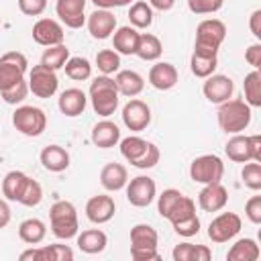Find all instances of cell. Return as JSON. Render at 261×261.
Instances as JSON below:
<instances>
[{
    "label": "cell",
    "instance_id": "1",
    "mask_svg": "<svg viewBox=\"0 0 261 261\" xmlns=\"http://www.w3.org/2000/svg\"><path fill=\"white\" fill-rule=\"evenodd\" d=\"M88 98L92 102V108L98 116H110L114 114V110L118 108V88L114 84V77L110 75H98L90 82V90H88Z\"/></svg>",
    "mask_w": 261,
    "mask_h": 261
},
{
    "label": "cell",
    "instance_id": "2",
    "mask_svg": "<svg viewBox=\"0 0 261 261\" xmlns=\"http://www.w3.org/2000/svg\"><path fill=\"white\" fill-rule=\"evenodd\" d=\"M216 120L220 130L226 135L243 133L251 124V106L241 98H228L226 102L218 104Z\"/></svg>",
    "mask_w": 261,
    "mask_h": 261
},
{
    "label": "cell",
    "instance_id": "3",
    "mask_svg": "<svg viewBox=\"0 0 261 261\" xmlns=\"http://www.w3.org/2000/svg\"><path fill=\"white\" fill-rule=\"evenodd\" d=\"M226 39V24L220 18H206L200 20L196 27V41L194 53L202 55H218L220 45Z\"/></svg>",
    "mask_w": 261,
    "mask_h": 261
},
{
    "label": "cell",
    "instance_id": "4",
    "mask_svg": "<svg viewBox=\"0 0 261 261\" xmlns=\"http://www.w3.org/2000/svg\"><path fill=\"white\" fill-rule=\"evenodd\" d=\"M49 224H51V232L61 239H73L77 237L80 230V222H77V210L71 202L67 200H59L49 208Z\"/></svg>",
    "mask_w": 261,
    "mask_h": 261
},
{
    "label": "cell",
    "instance_id": "5",
    "mask_svg": "<svg viewBox=\"0 0 261 261\" xmlns=\"http://www.w3.org/2000/svg\"><path fill=\"white\" fill-rule=\"evenodd\" d=\"M159 234L151 224H135L130 228V257L135 261H159Z\"/></svg>",
    "mask_w": 261,
    "mask_h": 261
},
{
    "label": "cell",
    "instance_id": "6",
    "mask_svg": "<svg viewBox=\"0 0 261 261\" xmlns=\"http://www.w3.org/2000/svg\"><path fill=\"white\" fill-rule=\"evenodd\" d=\"M12 124L24 137H39L47 128V114L39 106H18L12 114Z\"/></svg>",
    "mask_w": 261,
    "mask_h": 261
},
{
    "label": "cell",
    "instance_id": "7",
    "mask_svg": "<svg viewBox=\"0 0 261 261\" xmlns=\"http://www.w3.org/2000/svg\"><path fill=\"white\" fill-rule=\"evenodd\" d=\"M224 175V163L218 155L214 153H206V155H200L196 157L192 163H190V177L196 181V184H216L220 181Z\"/></svg>",
    "mask_w": 261,
    "mask_h": 261
},
{
    "label": "cell",
    "instance_id": "8",
    "mask_svg": "<svg viewBox=\"0 0 261 261\" xmlns=\"http://www.w3.org/2000/svg\"><path fill=\"white\" fill-rule=\"evenodd\" d=\"M29 69V61L20 51H6L0 57V92L12 88L14 84L24 80Z\"/></svg>",
    "mask_w": 261,
    "mask_h": 261
},
{
    "label": "cell",
    "instance_id": "9",
    "mask_svg": "<svg viewBox=\"0 0 261 261\" xmlns=\"http://www.w3.org/2000/svg\"><path fill=\"white\" fill-rule=\"evenodd\" d=\"M243 220L239 214L234 212H220L216 218L210 220L208 224V239L212 243H228L230 239H234L241 232Z\"/></svg>",
    "mask_w": 261,
    "mask_h": 261
},
{
    "label": "cell",
    "instance_id": "10",
    "mask_svg": "<svg viewBox=\"0 0 261 261\" xmlns=\"http://www.w3.org/2000/svg\"><path fill=\"white\" fill-rule=\"evenodd\" d=\"M29 92H33L37 98H51L55 96L57 88H59V80H57V71L45 67L43 63L33 65V69L29 71Z\"/></svg>",
    "mask_w": 261,
    "mask_h": 261
},
{
    "label": "cell",
    "instance_id": "11",
    "mask_svg": "<svg viewBox=\"0 0 261 261\" xmlns=\"http://www.w3.org/2000/svg\"><path fill=\"white\" fill-rule=\"evenodd\" d=\"M124 188H126V200L137 208H145L157 198V184L149 175H137L130 181H126Z\"/></svg>",
    "mask_w": 261,
    "mask_h": 261
},
{
    "label": "cell",
    "instance_id": "12",
    "mask_svg": "<svg viewBox=\"0 0 261 261\" xmlns=\"http://www.w3.org/2000/svg\"><path fill=\"white\" fill-rule=\"evenodd\" d=\"M122 122L133 133L145 130L151 124V108H149V104L139 100V98H130L122 106Z\"/></svg>",
    "mask_w": 261,
    "mask_h": 261
},
{
    "label": "cell",
    "instance_id": "13",
    "mask_svg": "<svg viewBox=\"0 0 261 261\" xmlns=\"http://www.w3.org/2000/svg\"><path fill=\"white\" fill-rule=\"evenodd\" d=\"M33 41L37 45H43V47H53V45H59L63 43L65 39V33H63V27L59 20L55 18H39L35 24H33Z\"/></svg>",
    "mask_w": 261,
    "mask_h": 261
},
{
    "label": "cell",
    "instance_id": "14",
    "mask_svg": "<svg viewBox=\"0 0 261 261\" xmlns=\"http://www.w3.org/2000/svg\"><path fill=\"white\" fill-rule=\"evenodd\" d=\"M202 92H204V98L212 104H222L226 102L228 98H232V92H234V84L228 75H222V73H212L204 80V86H202Z\"/></svg>",
    "mask_w": 261,
    "mask_h": 261
},
{
    "label": "cell",
    "instance_id": "15",
    "mask_svg": "<svg viewBox=\"0 0 261 261\" xmlns=\"http://www.w3.org/2000/svg\"><path fill=\"white\" fill-rule=\"evenodd\" d=\"M86 2L88 0H55V12L65 27L82 29L86 24Z\"/></svg>",
    "mask_w": 261,
    "mask_h": 261
},
{
    "label": "cell",
    "instance_id": "16",
    "mask_svg": "<svg viewBox=\"0 0 261 261\" xmlns=\"http://www.w3.org/2000/svg\"><path fill=\"white\" fill-rule=\"evenodd\" d=\"M88 31L92 35V39L104 41L108 37H112V33L116 31V16L106 10V8H96L90 16H88Z\"/></svg>",
    "mask_w": 261,
    "mask_h": 261
},
{
    "label": "cell",
    "instance_id": "17",
    "mask_svg": "<svg viewBox=\"0 0 261 261\" xmlns=\"http://www.w3.org/2000/svg\"><path fill=\"white\" fill-rule=\"evenodd\" d=\"M228 202V190L216 181V184H206L200 194H198V206L204 212H220Z\"/></svg>",
    "mask_w": 261,
    "mask_h": 261
},
{
    "label": "cell",
    "instance_id": "18",
    "mask_svg": "<svg viewBox=\"0 0 261 261\" xmlns=\"http://www.w3.org/2000/svg\"><path fill=\"white\" fill-rule=\"evenodd\" d=\"M116 212V204L110 196L106 194H98V196H92L88 202H86V216L90 222L94 224H104L108 220H112Z\"/></svg>",
    "mask_w": 261,
    "mask_h": 261
},
{
    "label": "cell",
    "instance_id": "19",
    "mask_svg": "<svg viewBox=\"0 0 261 261\" xmlns=\"http://www.w3.org/2000/svg\"><path fill=\"white\" fill-rule=\"evenodd\" d=\"M177 77H179V75H177L175 65H173V63H167V61H157L155 65H151L149 75H147L149 84H151L155 90H159V92H167V90L175 88Z\"/></svg>",
    "mask_w": 261,
    "mask_h": 261
},
{
    "label": "cell",
    "instance_id": "20",
    "mask_svg": "<svg viewBox=\"0 0 261 261\" xmlns=\"http://www.w3.org/2000/svg\"><path fill=\"white\" fill-rule=\"evenodd\" d=\"M86 106H88V96H86V92L80 90V88H67V90H63V92L59 94V98H57V108H59V112H61L63 116H69V118L80 116V114L86 110Z\"/></svg>",
    "mask_w": 261,
    "mask_h": 261
},
{
    "label": "cell",
    "instance_id": "21",
    "mask_svg": "<svg viewBox=\"0 0 261 261\" xmlns=\"http://www.w3.org/2000/svg\"><path fill=\"white\" fill-rule=\"evenodd\" d=\"M224 153L230 161L234 163H247V161H255V153H253V141L251 135H232L226 145H224Z\"/></svg>",
    "mask_w": 261,
    "mask_h": 261
},
{
    "label": "cell",
    "instance_id": "22",
    "mask_svg": "<svg viewBox=\"0 0 261 261\" xmlns=\"http://www.w3.org/2000/svg\"><path fill=\"white\" fill-rule=\"evenodd\" d=\"M139 29L126 24V27H118L114 33H112V49L118 53V55H135L137 53V47H139Z\"/></svg>",
    "mask_w": 261,
    "mask_h": 261
},
{
    "label": "cell",
    "instance_id": "23",
    "mask_svg": "<svg viewBox=\"0 0 261 261\" xmlns=\"http://www.w3.org/2000/svg\"><path fill=\"white\" fill-rule=\"evenodd\" d=\"M90 139H92V143L98 149H110V147H116L118 145V141H120V128L112 120L104 118V120H100V122L94 124Z\"/></svg>",
    "mask_w": 261,
    "mask_h": 261
},
{
    "label": "cell",
    "instance_id": "24",
    "mask_svg": "<svg viewBox=\"0 0 261 261\" xmlns=\"http://www.w3.org/2000/svg\"><path fill=\"white\" fill-rule=\"evenodd\" d=\"M39 159H41V165L51 173H61V171H65L69 167V153L61 145L43 147Z\"/></svg>",
    "mask_w": 261,
    "mask_h": 261
},
{
    "label": "cell",
    "instance_id": "25",
    "mask_svg": "<svg viewBox=\"0 0 261 261\" xmlns=\"http://www.w3.org/2000/svg\"><path fill=\"white\" fill-rule=\"evenodd\" d=\"M114 84L118 88V94L126 96V98L139 96L143 92V88H145L143 75L139 71H135V69H118L116 77H114Z\"/></svg>",
    "mask_w": 261,
    "mask_h": 261
},
{
    "label": "cell",
    "instance_id": "26",
    "mask_svg": "<svg viewBox=\"0 0 261 261\" xmlns=\"http://www.w3.org/2000/svg\"><path fill=\"white\" fill-rule=\"evenodd\" d=\"M126 181H128V171H126V167L122 163H116V161L106 163L102 167V171H100V184L108 192L122 190L126 186Z\"/></svg>",
    "mask_w": 261,
    "mask_h": 261
},
{
    "label": "cell",
    "instance_id": "27",
    "mask_svg": "<svg viewBox=\"0 0 261 261\" xmlns=\"http://www.w3.org/2000/svg\"><path fill=\"white\" fill-rule=\"evenodd\" d=\"M106 245H108V237L100 228H88V230H82L77 234V247L82 253L98 255L106 249Z\"/></svg>",
    "mask_w": 261,
    "mask_h": 261
},
{
    "label": "cell",
    "instance_id": "28",
    "mask_svg": "<svg viewBox=\"0 0 261 261\" xmlns=\"http://www.w3.org/2000/svg\"><path fill=\"white\" fill-rule=\"evenodd\" d=\"M29 181V175L24 171H18V169H12L4 175L2 179V194L6 200L10 202H18L22 192H24V186Z\"/></svg>",
    "mask_w": 261,
    "mask_h": 261
},
{
    "label": "cell",
    "instance_id": "29",
    "mask_svg": "<svg viewBox=\"0 0 261 261\" xmlns=\"http://www.w3.org/2000/svg\"><path fill=\"white\" fill-rule=\"evenodd\" d=\"M261 257V249L255 239H239L226 253L228 261H257Z\"/></svg>",
    "mask_w": 261,
    "mask_h": 261
},
{
    "label": "cell",
    "instance_id": "30",
    "mask_svg": "<svg viewBox=\"0 0 261 261\" xmlns=\"http://www.w3.org/2000/svg\"><path fill=\"white\" fill-rule=\"evenodd\" d=\"M45 234H47V224L43 220H39V218H27V220H22L18 224V237L27 245L43 243Z\"/></svg>",
    "mask_w": 261,
    "mask_h": 261
},
{
    "label": "cell",
    "instance_id": "31",
    "mask_svg": "<svg viewBox=\"0 0 261 261\" xmlns=\"http://www.w3.org/2000/svg\"><path fill=\"white\" fill-rule=\"evenodd\" d=\"M149 143H151V141H145L143 137H137V135L124 137V139L118 141V145H120V155H122L130 165H135V163L145 155Z\"/></svg>",
    "mask_w": 261,
    "mask_h": 261
},
{
    "label": "cell",
    "instance_id": "32",
    "mask_svg": "<svg viewBox=\"0 0 261 261\" xmlns=\"http://www.w3.org/2000/svg\"><path fill=\"white\" fill-rule=\"evenodd\" d=\"M163 53V45L159 41V37L151 35V33H141L139 37V47H137V57H141L143 61H157Z\"/></svg>",
    "mask_w": 261,
    "mask_h": 261
},
{
    "label": "cell",
    "instance_id": "33",
    "mask_svg": "<svg viewBox=\"0 0 261 261\" xmlns=\"http://www.w3.org/2000/svg\"><path fill=\"white\" fill-rule=\"evenodd\" d=\"M128 20L135 29H149L153 24V8L149 6V2L135 0L128 8Z\"/></svg>",
    "mask_w": 261,
    "mask_h": 261
},
{
    "label": "cell",
    "instance_id": "34",
    "mask_svg": "<svg viewBox=\"0 0 261 261\" xmlns=\"http://www.w3.org/2000/svg\"><path fill=\"white\" fill-rule=\"evenodd\" d=\"M218 67V55H202V53H192L190 57V69L196 77L206 80L212 75Z\"/></svg>",
    "mask_w": 261,
    "mask_h": 261
},
{
    "label": "cell",
    "instance_id": "35",
    "mask_svg": "<svg viewBox=\"0 0 261 261\" xmlns=\"http://www.w3.org/2000/svg\"><path fill=\"white\" fill-rule=\"evenodd\" d=\"M243 90H245V102L251 108H259L261 106V73H259V69H253L251 73L245 75Z\"/></svg>",
    "mask_w": 261,
    "mask_h": 261
},
{
    "label": "cell",
    "instance_id": "36",
    "mask_svg": "<svg viewBox=\"0 0 261 261\" xmlns=\"http://www.w3.org/2000/svg\"><path fill=\"white\" fill-rule=\"evenodd\" d=\"M63 69H65V75L73 82H86L92 77V63L86 57H69Z\"/></svg>",
    "mask_w": 261,
    "mask_h": 261
},
{
    "label": "cell",
    "instance_id": "37",
    "mask_svg": "<svg viewBox=\"0 0 261 261\" xmlns=\"http://www.w3.org/2000/svg\"><path fill=\"white\" fill-rule=\"evenodd\" d=\"M67 59H69V49H67L63 43H59V45L47 47V49L43 51L41 63H43L45 67H49V69L57 71V69H63V65H65V61H67Z\"/></svg>",
    "mask_w": 261,
    "mask_h": 261
},
{
    "label": "cell",
    "instance_id": "38",
    "mask_svg": "<svg viewBox=\"0 0 261 261\" xmlns=\"http://www.w3.org/2000/svg\"><path fill=\"white\" fill-rule=\"evenodd\" d=\"M96 67L102 75H110L116 73L120 69V55L114 49H102L96 55Z\"/></svg>",
    "mask_w": 261,
    "mask_h": 261
},
{
    "label": "cell",
    "instance_id": "39",
    "mask_svg": "<svg viewBox=\"0 0 261 261\" xmlns=\"http://www.w3.org/2000/svg\"><path fill=\"white\" fill-rule=\"evenodd\" d=\"M181 196H184V194H181L179 190H175V188H167V190H163V192L157 196V212H159V216L167 218L169 212L173 210V206L179 202Z\"/></svg>",
    "mask_w": 261,
    "mask_h": 261
},
{
    "label": "cell",
    "instance_id": "40",
    "mask_svg": "<svg viewBox=\"0 0 261 261\" xmlns=\"http://www.w3.org/2000/svg\"><path fill=\"white\" fill-rule=\"evenodd\" d=\"M241 177H243V184H245L249 190H253V192L261 190V163H257V161H247V163L243 165V169H241Z\"/></svg>",
    "mask_w": 261,
    "mask_h": 261
},
{
    "label": "cell",
    "instance_id": "41",
    "mask_svg": "<svg viewBox=\"0 0 261 261\" xmlns=\"http://www.w3.org/2000/svg\"><path fill=\"white\" fill-rule=\"evenodd\" d=\"M41 200H43V188H41V184H39L37 179L29 177V181H27V186H24V192H22L18 204L29 206V208H35V206L41 204Z\"/></svg>",
    "mask_w": 261,
    "mask_h": 261
},
{
    "label": "cell",
    "instance_id": "42",
    "mask_svg": "<svg viewBox=\"0 0 261 261\" xmlns=\"http://www.w3.org/2000/svg\"><path fill=\"white\" fill-rule=\"evenodd\" d=\"M73 259V251L67 245H47L41 247V261H71Z\"/></svg>",
    "mask_w": 261,
    "mask_h": 261
},
{
    "label": "cell",
    "instance_id": "43",
    "mask_svg": "<svg viewBox=\"0 0 261 261\" xmlns=\"http://www.w3.org/2000/svg\"><path fill=\"white\" fill-rule=\"evenodd\" d=\"M192 214H196V202H194L192 198H188V196H181L179 202H177V204L173 206V210L169 212L167 220L173 224V222L184 220V218H188V216H192Z\"/></svg>",
    "mask_w": 261,
    "mask_h": 261
},
{
    "label": "cell",
    "instance_id": "44",
    "mask_svg": "<svg viewBox=\"0 0 261 261\" xmlns=\"http://www.w3.org/2000/svg\"><path fill=\"white\" fill-rule=\"evenodd\" d=\"M0 94H2V100H4L6 104H20V102H24V98L29 96V84H27V80H22V82L14 84L12 88L2 90Z\"/></svg>",
    "mask_w": 261,
    "mask_h": 261
},
{
    "label": "cell",
    "instance_id": "45",
    "mask_svg": "<svg viewBox=\"0 0 261 261\" xmlns=\"http://www.w3.org/2000/svg\"><path fill=\"white\" fill-rule=\"evenodd\" d=\"M171 226H173V230H175L179 237L190 239V237H194V234L200 232V218H198V214H192V216H188V218H184V220L173 222Z\"/></svg>",
    "mask_w": 261,
    "mask_h": 261
},
{
    "label": "cell",
    "instance_id": "46",
    "mask_svg": "<svg viewBox=\"0 0 261 261\" xmlns=\"http://www.w3.org/2000/svg\"><path fill=\"white\" fill-rule=\"evenodd\" d=\"M224 0H188V8L194 14H214L222 8Z\"/></svg>",
    "mask_w": 261,
    "mask_h": 261
},
{
    "label": "cell",
    "instance_id": "47",
    "mask_svg": "<svg viewBox=\"0 0 261 261\" xmlns=\"http://www.w3.org/2000/svg\"><path fill=\"white\" fill-rule=\"evenodd\" d=\"M159 157H161L159 147H157L155 143H149L145 155L135 163V167H139V169H151V167H155V165L159 163Z\"/></svg>",
    "mask_w": 261,
    "mask_h": 261
},
{
    "label": "cell",
    "instance_id": "48",
    "mask_svg": "<svg viewBox=\"0 0 261 261\" xmlns=\"http://www.w3.org/2000/svg\"><path fill=\"white\" fill-rule=\"evenodd\" d=\"M18 10L27 16H41L47 8V0H16Z\"/></svg>",
    "mask_w": 261,
    "mask_h": 261
},
{
    "label": "cell",
    "instance_id": "49",
    "mask_svg": "<svg viewBox=\"0 0 261 261\" xmlns=\"http://www.w3.org/2000/svg\"><path fill=\"white\" fill-rule=\"evenodd\" d=\"M173 261H196V245L192 243H179L171 251Z\"/></svg>",
    "mask_w": 261,
    "mask_h": 261
},
{
    "label": "cell",
    "instance_id": "50",
    "mask_svg": "<svg viewBox=\"0 0 261 261\" xmlns=\"http://www.w3.org/2000/svg\"><path fill=\"white\" fill-rule=\"evenodd\" d=\"M245 216L253 224H261V196H251L245 204Z\"/></svg>",
    "mask_w": 261,
    "mask_h": 261
},
{
    "label": "cell",
    "instance_id": "51",
    "mask_svg": "<svg viewBox=\"0 0 261 261\" xmlns=\"http://www.w3.org/2000/svg\"><path fill=\"white\" fill-rule=\"evenodd\" d=\"M245 61H247L253 69H259V67H261V43H253V45L245 51Z\"/></svg>",
    "mask_w": 261,
    "mask_h": 261
},
{
    "label": "cell",
    "instance_id": "52",
    "mask_svg": "<svg viewBox=\"0 0 261 261\" xmlns=\"http://www.w3.org/2000/svg\"><path fill=\"white\" fill-rule=\"evenodd\" d=\"M249 29L253 33L255 39H261V10H253L251 16H249Z\"/></svg>",
    "mask_w": 261,
    "mask_h": 261
},
{
    "label": "cell",
    "instance_id": "53",
    "mask_svg": "<svg viewBox=\"0 0 261 261\" xmlns=\"http://www.w3.org/2000/svg\"><path fill=\"white\" fill-rule=\"evenodd\" d=\"M92 2H94L96 8H106V10H110V8L128 6V4H133L135 0H92Z\"/></svg>",
    "mask_w": 261,
    "mask_h": 261
},
{
    "label": "cell",
    "instance_id": "54",
    "mask_svg": "<svg viewBox=\"0 0 261 261\" xmlns=\"http://www.w3.org/2000/svg\"><path fill=\"white\" fill-rule=\"evenodd\" d=\"M18 259H20V261H41V247H33V245H31V249L22 251V253L18 255Z\"/></svg>",
    "mask_w": 261,
    "mask_h": 261
},
{
    "label": "cell",
    "instance_id": "55",
    "mask_svg": "<svg viewBox=\"0 0 261 261\" xmlns=\"http://www.w3.org/2000/svg\"><path fill=\"white\" fill-rule=\"evenodd\" d=\"M10 216H12V212H10L8 202L0 198V228H4V226L10 222Z\"/></svg>",
    "mask_w": 261,
    "mask_h": 261
},
{
    "label": "cell",
    "instance_id": "56",
    "mask_svg": "<svg viewBox=\"0 0 261 261\" xmlns=\"http://www.w3.org/2000/svg\"><path fill=\"white\" fill-rule=\"evenodd\" d=\"M149 6L155 8V10H161V12H167L175 6V0H149Z\"/></svg>",
    "mask_w": 261,
    "mask_h": 261
}]
</instances>
